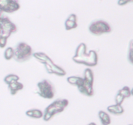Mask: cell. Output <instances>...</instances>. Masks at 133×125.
<instances>
[{
    "label": "cell",
    "instance_id": "6da1fadb",
    "mask_svg": "<svg viewBox=\"0 0 133 125\" xmlns=\"http://www.w3.org/2000/svg\"><path fill=\"white\" fill-rule=\"evenodd\" d=\"M69 100L65 99H59L50 104L44 110L43 119L45 121L50 120L57 113L63 112L65 108L68 106Z\"/></svg>",
    "mask_w": 133,
    "mask_h": 125
},
{
    "label": "cell",
    "instance_id": "7a4b0ae2",
    "mask_svg": "<svg viewBox=\"0 0 133 125\" xmlns=\"http://www.w3.org/2000/svg\"><path fill=\"white\" fill-rule=\"evenodd\" d=\"M33 54V50L31 46L24 42H20L15 48L13 59L18 63H24L28 61Z\"/></svg>",
    "mask_w": 133,
    "mask_h": 125
},
{
    "label": "cell",
    "instance_id": "3957f363",
    "mask_svg": "<svg viewBox=\"0 0 133 125\" xmlns=\"http://www.w3.org/2000/svg\"><path fill=\"white\" fill-rule=\"evenodd\" d=\"M37 86L38 95L45 99H52L54 97L55 88L51 81L48 80H43L39 81Z\"/></svg>",
    "mask_w": 133,
    "mask_h": 125
},
{
    "label": "cell",
    "instance_id": "277c9868",
    "mask_svg": "<svg viewBox=\"0 0 133 125\" xmlns=\"http://www.w3.org/2000/svg\"><path fill=\"white\" fill-rule=\"evenodd\" d=\"M89 31L93 35L99 36L103 34L110 33L112 31V28L107 22L99 20L91 23L89 26Z\"/></svg>",
    "mask_w": 133,
    "mask_h": 125
},
{
    "label": "cell",
    "instance_id": "5b68a950",
    "mask_svg": "<svg viewBox=\"0 0 133 125\" xmlns=\"http://www.w3.org/2000/svg\"><path fill=\"white\" fill-rule=\"evenodd\" d=\"M72 61L78 64H82L88 67H95L98 63V55L95 50H90L84 55L80 57L74 56Z\"/></svg>",
    "mask_w": 133,
    "mask_h": 125
},
{
    "label": "cell",
    "instance_id": "8992f818",
    "mask_svg": "<svg viewBox=\"0 0 133 125\" xmlns=\"http://www.w3.org/2000/svg\"><path fill=\"white\" fill-rule=\"evenodd\" d=\"M0 31L2 33V37L8 39L11 34L17 31V27L8 16L3 15L2 24L0 25Z\"/></svg>",
    "mask_w": 133,
    "mask_h": 125
},
{
    "label": "cell",
    "instance_id": "52a82bcc",
    "mask_svg": "<svg viewBox=\"0 0 133 125\" xmlns=\"http://www.w3.org/2000/svg\"><path fill=\"white\" fill-rule=\"evenodd\" d=\"M20 8L18 0H0V10L3 12L12 13L18 11Z\"/></svg>",
    "mask_w": 133,
    "mask_h": 125
},
{
    "label": "cell",
    "instance_id": "ba28073f",
    "mask_svg": "<svg viewBox=\"0 0 133 125\" xmlns=\"http://www.w3.org/2000/svg\"><path fill=\"white\" fill-rule=\"evenodd\" d=\"M46 72L50 74H56L59 76H64L66 75V72L63 68L57 65L54 63L52 65H44Z\"/></svg>",
    "mask_w": 133,
    "mask_h": 125
},
{
    "label": "cell",
    "instance_id": "9c48e42d",
    "mask_svg": "<svg viewBox=\"0 0 133 125\" xmlns=\"http://www.w3.org/2000/svg\"><path fill=\"white\" fill-rule=\"evenodd\" d=\"M77 88L82 95L87 96H92L93 95V84L88 82L85 80L83 85Z\"/></svg>",
    "mask_w": 133,
    "mask_h": 125
},
{
    "label": "cell",
    "instance_id": "30bf717a",
    "mask_svg": "<svg viewBox=\"0 0 133 125\" xmlns=\"http://www.w3.org/2000/svg\"><path fill=\"white\" fill-rule=\"evenodd\" d=\"M33 55L41 63H43L44 65H52V63H54V61L46 53L43 52H35L33 53Z\"/></svg>",
    "mask_w": 133,
    "mask_h": 125
},
{
    "label": "cell",
    "instance_id": "8fae6325",
    "mask_svg": "<svg viewBox=\"0 0 133 125\" xmlns=\"http://www.w3.org/2000/svg\"><path fill=\"white\" fill-rule=\"evenodd\" d=\"M24 87L23 84L19 82V81L13 82L8 85L10 93L12 95H15L19 91L22 90L24 89Z\"/></svg>",
    "mask_w": 133,
    "mask_h": 125
},
{
    "label": "cell",
    "instance_id": "7c38bea8",
    "mask_svg": "<svg viewBox=\"0 0 133 125\" xmlns=\"http://www.w3.org/2000/svg\"><path fill=\"white\" fill-rule=\"evenodd\" d=\"M66 81L69 84L72 85H75L78 87L81 86L83 85L84 82V78L79 77V76H69L66 78Z\"/></svg>",
    "mask_w": 133,
    "mask_h": 125
},
{
    "label": "cell",
    "instance_id": "4fadbf2b",
    "mask_svg": "<svg viewBox=\"0 0 133 125\" xmlns=\"http://www.w3.org/2000/svg\"><path fill=\"white\" fill-rule=\"evenodd\" d=\"M107 110L110 113L114 115H121L123 113L124 109L121 105L118 104H114V105H111L107 108Z\"/></svg>",
    "mask_w": 133,
    "mask_h": 125
},
{
    "label": "cell",
    "instance_id": "5bb4252c",
    "mask_svg": "<svg viewBox=\"0 0 133 125\" xmlns=\"http://www.w3.org/2000/svg\"><path fill=\"white\" fill-rule=\"evenodd\" d=\"M25 114L27 116L31 118L35 119H41L43 117V115L44 113H43L42 111L38 109H29L25 112Z\"/></svg>",
    "mask_w": 133,
    "mask_h": 125
},
{
    "label": "cell",
    "instance_id": "9a60e30c",
    "mask_svg": "<svg viewBox=\"0 0 133 125\" xmlns=\"http://www.w3.org/2000/svg\"><path fill=\"white\" fill-rule=\"evenodd\" d=\"M98 117L103 125H109L111 123L110 117L107 112L104 111H100L98 112Z\"/></svg>",
    "mask_w": 133,
    "mask_h": 125
},
{
    "label": "cell",
    "instance_id": "2e32d148",
    "mask_svg": "<svg viewBox=\"0 0 133 125\" xmlns=\"http://www.w3.org/2000/svg\"><path fill=\"white\" fill-rule=\"evenodd\" d=\"M87 53V46L85 43H81L78 46L75 52V55L76 57L84 55Z\"/></svg>",
    "mask_w": 133,
    "mask_h": 125
},
{
    "label": "cell",
    "instance_id": "e0dca14e",
    "mask_svg": "<svg viewBox=\"0 0 133 125\" xmlns=\"http://www.w3.org/2000/svg\"><path fill=\"white\" fill-rule=\"evenodd\" d=\"M84 79L86 81L89 83L93 84L94 81V76H93V72L91 68H86L84 71Z\"/></svg>",
    "mask_w": 133,
    "mask_h": 125
},
{
    "label": "cell",
    "instance_id": "ac0fdd59",
    "mask_svg": "<svg viewBox=\"0 0 133 125\" xmlns=\"http://www.w3.org/2000/svg\"><path fill=\"white\" fill-rule=\"evenodd\" d=\"M20 80V77L16 74H11L7 75L5 76L4 78V81L5 84L7 85H9L10 84H12L13 82H16V81H18Z\"/></svg>",
    "mask_w": 133,
    "mask_h": 125
},
{
    "label": "cell",
    "instance_id": "d6986e66",
    "mask_svg": "<svg viewBox=\"0 0 133 125\" xmlns=\"http://www.w3.org/2000/svg\"><path fill=\"white\" fill-rule=\"evenodd\" d=\"M65 29L67 31L75 29V28H76L78 27L77 22L72 21V20H70L69 19H66L65 22Z\"/></svg>",
    "mask_w": 133,
    "mask_h": 125
},
{
    "label": "cell",
    "instance_id": "ffe728a7",
    "mask_svg": "<svg viewBox=\"0 0 133 125\" xmlns=\"http://www.w3.org/2000/svg\"><path fill=\"white\" fill-rule=\"evenodd\" d=\"M15 54V49L12 47H8L5 50L4 57L6 60H11L14 57Z\"/></svg>",
    "mask_w": 133,
    "mask_h": 125
},
{
    "label": "cell",
    "instance_id": "44dd1931",
    "mask_svg": "<svg viewBox=\"0 0 133 125\" xmlns=\"http://www.w3.org/2000/svg\"><path fill=\"white\" fill-rule=\"evenodd\" d=\"M118 93H119L120 95H121L125 99H126V98H129L131 96V90L129 87L125 86L119 91Z\"/></svg>",
    "mask_w": 133,
    "mask_h": 125
},
{
    "label": "cell",
    "instance_id": "7402d4cb",
    "mask_svg": "<svg viewBox=\"0 0 133 125\" xmlns=\"http://www.w3.org/2000/svg\"><path fill=\"white\" fill-rule=\"evenodd\" d=\"M128 61L130 64L133 65V39L129 43V53H128Z\"/></svg>",
    "mask_w": 133,
    "mask_h": 125
},
{
    "label": "cell",
    "instance_id": "603a6c76",
    "mask_svg": "<svg viewBox=\"0 0 133 125\" xmlns=\"http://www.w3.org/2000/svg\"><path fill=\"white\" fill-rule=\"evenodd\" d=\"M125 98L120 95L119 93H117L116 95V98H115V101H116V104H118V105H121L123 102Z\"/></svg>",
    "mask_w": 133,
    "mask_h": 125
},
{
    "label": "cell",
    "instance_id": "cb8c5ba5",
    "mask_svg": "<svg viewBox=\"0 0 133 125\" xmlns=\"http://www.w3.org/2000/svg\"><path fill=\"white\" fill-rule=\"evenodd\" d=\"M7 38L4 37H2L1 39H0V48H3L6 46L7 43Z\"/></svg>",
    "mask_w": 133,
    "mask_h": 125
},
{
    "label": "cell",
    "instance_id": "d4e9b609",
    "mask_svg": "<svg viewBox=\"0 0 133 125\" xmlns=\"http://www.w3.org/2000/svg\"><path fill=\"white\" fill-rule=\"evenodd\" d=\"M131 2H133V0H118L117 4L120 6H123Z\"/></svg>",
    "mask_w": 133,
    "mask_h": 125
},
{
    "label": "cell",
    "instance_id": "484cf974",
    "mask_svg": "<svg viewBox=\"0 0 133 125\" xmlns=\"http://www.w3.org/2000/svg\"><path fill=\"white\" fill-rule=\"evenodd\" d=\"M67 19H69L70 20H72V21L77 22V16H76V15L75 14H71Z\"/></svg>",
    "mask_w": 133,
    "mask_h": 125
},
{
    "label": "cell",
    "instance_id": "4316f807",
    "mask_svg": "<svg viewBox=\"0 0 133 125\" xmlns=\"http://www.w3.org/2000/svg\"><path fill=\"white\" fill-rule=\"evenodd\" d=\"M3 12H2L1 10H0V25H1V24H2V18H3Z\"/></svg>",
    "mask_w": 133,
    "mask_h": 125
},
{
    "label": "cell",
    "instance_id": "83f0119b",
    "mask_svg": "<svg viewBox=\"0 0 133 125\" xmlns=\"http://www.w3.org/2000/svg\"><path fill=\"white\" fill-rule=\"evenodd\" d=\"M88 125H97V124H96L95 122H91V123H89Z\"/></svg>",
    "mask_w": 133,
    "mask_h": 125
},
{
    "label": "cell",
    "instance_id": "f1b7e54d",
    "mask_svg": "<svg viewBox=\"0 0 133 125\" xmlns=\"http://www.w3.org/2000/svg\"><path fill=\"white\" fill-rule=\"evenodd\" d=\"M131 95H132L133 96V88L132 89V90H131Z\"/></svg>",
    "mask_w": 133,
    "mask_h": 125
},
{
    "label": "cell",
    "instance_id": "f546056e",
    "mask_svg": "<svg viewBox=\"0 0 133 125\" xmlns=\"http://www.w3.org/2000/svg\"><path fill=\"white\" fill-rule=\"evenodd\" d=\"M2 37V33H1V31H0V39Z\"/></svg>",
    "mask_w": 133,
    "mask_h": 125
},
{
    "label": "cell",
    "instance_id": "4dcf8cb0",
    "mask_svg": "<svg viewBox=\"0 0 133 125\" xmlns=\"http://www.w3.org/2000/svg\"><path fill=\"white\" fill-rule=\"evenodd\" d=\"M129 125H132V124H129Z\"/></svg>",
    "mask_w": 133,
    "mask_h": 125
}]
</instances>
